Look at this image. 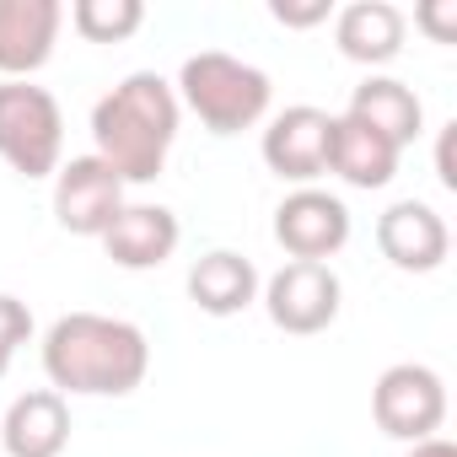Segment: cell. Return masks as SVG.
Wrapping results in <instances>:
<instances>
[{"mask_svg": "<svg viewBox=\"0 0 457 457\" xmlns=\"http://www.w3.org/2000/svg\"><path fill=\"white\" fill-rule=\"evenodd\" d=\"M178 92L172 81H162L156 71H135L124 76L97 108H92V140H97V162L113 167V178L129 183H151L167 167V151L178 140Z\"/></svg>", "mask_w": 457, "mask_h": 457, "instance_id": "1", "label": "cell"}, {"mask_svg": "<svg viewBox=\"0 0 457 457\" xmlns=\"http://www.w3.org/2000/svg\"><path fill=\"white\" fill-rule=\"evenodd\" d=\"M44 371L54 393H92V398H124L151 371V345L135 323L103 318V312H65L44 334Z\"/></svg>", "mask_w": 457, "mask_h": 457, "instance_id": "2", "label": "cell"}, {"mask_svg": "<svg viewBox=\"0 0 457 457\" xmlns=\"http://www.w3.org/2000/svg\"><path fill=\"white\" fill-rule=\"evenodd\" d=\"M178 108H188L210 135H243L270 113V76L237 54H220V49H199L183 60L178 71Z\"/></svg>", "mask_w": 457, "mask_h": 457, "instance_id": "3", "label": "cell"}, {"mask_svg": "<svg viewBox=\"0 0 457 457\" xmlns=\"http://www.w3.org/2000/svg\"><path fill=\"white\" fill-rule=\"evenodd\" d=\"M65 151V113L49 87L33 81H0V162L22 178L60 172Z\"/></svg>", "mask_w": 457, "mask_h": 457, "instance_id": "4", "label": "cell"}, {"mask_svg": "<svg viewBox=\"0 0 457 457\" xmlns=\"http://www.w3.org/2000/svg\"><path fill=\"white\" fill-rule=\"evenodd\" d=\"M371 414L393 441H409V446L430 441L441 430V420H446V382L420 361H398V366H387L377 377Z\"/></svg>", "mask_w": 457, "mask_h": 457, "instance_id": "5", "label": "cell"}, {"mask_svg": "<svg viewBox=\"0 0 457 457\" xmlns=\"http://www.w3.org/2000/svg\"><path fill=\"white\" fill-rule=\"evenodd\" d=\"M339 296H345V286H339V275H334L328 264H302V259H291L286 270L270 275V286H264V312H270V323L286 328V334H323V328L339 318Z\"/></svg>", "mask_w": 457, "mask_h": 457, "instance_id": "6", "label": "cell"}, {"mask_svg": "<svg viewBox=\"0 0 457 457\" xmlns=\"http://www.w3.org/2000/svg\"><path fill=\"white\" fill-rule=\"evenodd\" d=\"M275 243L302 264H328L350 243V210L323 188H296L275 210Z\"/></svg>", "mask_w": 457, "mask_h": 457, "instance_id": "7", "label": "cell"}, {"mask_svg": "<svg viewBox=\"0 0 457 457\" xmlns=\"http://www.w3.org/2000/svg\"><path fill=\"white\" fill-rule=\"evenodd\" d=\"M124 210V183L97 156H71L54 172V220L76 237H103Z\"/></svg>", "mask_w": 457, "mask_h": 457, "instance_id": "8", "label": "cell"}, {"mask_svg": "<svg viewBox=\"0 0 457 457\" xmlns=\"http://www.w3.org/2000/svg\"><path fill=\"white\" fill-rule=\"evenodd\" d=\"M328 145H334V113H323L312 103H296V108L275 113L270 129H264L270 172L286 178V183H302V188H312V178L328 172Z\"/></svg>", "mask_w": 457, "mask_h": 457, "instance_id": "9", "label": "cell"}, {"mask_svg": "<svg viewBox=\"0 0 457 457\" xmlns=\"http://www.w3.org/2000/svg\"><path fill=\"white\" fill-rule=\"evenodd\" d=\"M377 248H382V259H387L393 270H403V275H430V270L446 264L452 237H446V220H441L430 204L398 199V204H387V210L377 215Z\"/></svg>", "mask_w": 457, "mask_h": 457, "instance_id": "10", "label": "cell"}, {"mask_svg": "<svg viewBox=\"0 0 457 457\" xmlns=\"http://www.w3.org/2000/svg\"><path fill=\"white\" fill-rule=\"evenodd\" d=\"M65 6L60 0H0V76L22 81L49 65Z\"/></svg>", "mask_w": 457, "mask_h": 457, "instance_id": "11", "label": "cell"}, {"mask_svg": "<svg viewBox=\"0 0 457 457\" xmlns=\"http://www.w3.org/2000/svg\"><path fill=\"white\" fill-rule=\"evenodd\" d=\"M0 446L6 457H60L71 446V403L54 387H33L12 398L6 420H0Z\"/></svg>", "mask_w": 457, "mask_h": 457, "instance_id": "12", "label": "cell"}, {"mask_svg": "<svg viewBox=\"0 0 457 457\" xmlns=\"http://www.w3.org/2000/svg\"><path fill=\"white\" fill-rule=\"evenodd\" d=\"M178 237L183 226L167 204H124L103 232V248L119 270H156L178 253Z\"/></svg>", "mask_w": 457, "mask_h": 457, "instance_id": "13", "label": "cell"}, {"mask_svg": "<svg viewBox=\"0 0 457 457\" xmlns=\"http://www.w3.org/2000/svg\"><path fill=\"white\" fill-rule=\"evenodd\" d=\"M403 33H409V17L393 6V0H355V6H345L334 17V44L355 65H387V60H398Z\"/></svg>", "mask_w": 457, "mask_h": 457, "instance_id": "14", "label": "cell"}, {"mask_svg": "<svg viewBox=\"0 0 457 457\" xmlns=\"http://www.w3.org/2000/svg\"><path fill=\"white\" fill-rule=\"evenodd\" d=\"M188 296L210 318H232L259 302V270H253V259H243L232 248H215L188 270Z\"/></svg>", "mask_w": 457, "mask_h": 457, "instance_id": "15", "label": "cell"}, {"mask_svg": "<svg viewBox=\"0 0 457 457\" xmlns=\"http://www.w3.org/2000/svg\"><path fill=\"white\" fill-rule=\"evenodd\" d=\"M355 124H366V129H377L387 145H414V135H420V124H425V108H420V97L403 87V81H393V76H366L361 87H355V97H350V108H345Z\"/></svg>", "mask_w": 457, "mask_h": 457, "instance_id": "16", "label": "cell"}, {"mask_svg": "<svg viewBox=\"0 0 457 457\" xmlns=\"http://www.w3.org/2000/svg\"><path fill=\"white\" fill-rule=\"evenodd\" d=\"M398 145H387L377 129L355 124L350 113L334 119V145H328V172H339L350 188H387L398 172Z\"/></svg>", "mask_w": 457, "mask_h": 457, "instance_id": "17", "label": "cell"}, {"mask_svg": "<svg viewBox=\"0 0 457 457\" xmlns=\"http://www.w3.org/2000/svg\"><path fill=\"white\" fill-rule=\"evenodd\" d=\"M140 22H145L140 0H76L71 6V28L87 44H124Z\"/></svg>", "mask_w": 457, "mask_h": 457, "instance_id": "18", "label": "cell"}, {"mask_svg": "<svg viewBox=\"0 0 457 457\" xmlns=\"http://www.w3.org/2000/svg\"><path fill=\"white\" fill-rule=\"evenodd\" d=\"M33 339V312H28V302H17V296H0V377L12 371V361H17V350Z\"/></svg>", "mask_w": 457, "mask_h": 457, "instance_id": "19", "label": "cell"}, {"mask_svg": "<svg viewBox=\"0 0 457 457\" xmlns=\"http://www.w3.org/2000/svg\"><path fill=\"white\" fill-rule=\"evenodd\" d=\"M414 28H425L436 44H457V0H425L414 12Z\"/></svg>", "mask_w": 457, "mask_h": 457, "instance_id": "20", "label": "cell"}, {"mask_svg": "<svg viewBox=\"0 0 457 457\" xmlns=\"http://www.w3.org/2000/svg\"><path fill=\"white\" fill-rule=\"evenodd\" d=\"M270 17L286 22V28H318V22L334 17V6H328V0H307V6H296V0H275Z\"/></svg>", "mask_w": 457, "mask_h": 457, "instance_id": "21", "label": "cell"}, {"mask_svg": "<svg viewBox=\"0 0 457 457\" xmlns=\"http://www.w3.org/2000/svg\"><path fill=\"white\" fill-rule=\"evenodd\" d=\"M452 151H457V124H446L441 140H436V178H441V188L457 194V162H452Z\"/></svg>", "mask_w": 457, "mask_h": 457, "instance_id": "22", "label": "cell"}, {"mask_svg": "<svg viewBox=\"0 0 457 457\" xmlns=\"http://www.w3.org/2000/svg\"><path fill=\"white\" fill-rule=\"evenodd\" d=\"M409 457H457V446H452L446 436H430V441H414Z\"/></svg>", "mask_w": 457, "mask_h": 457, "instance_id": "23", "label": "cell"}]
</instances>
